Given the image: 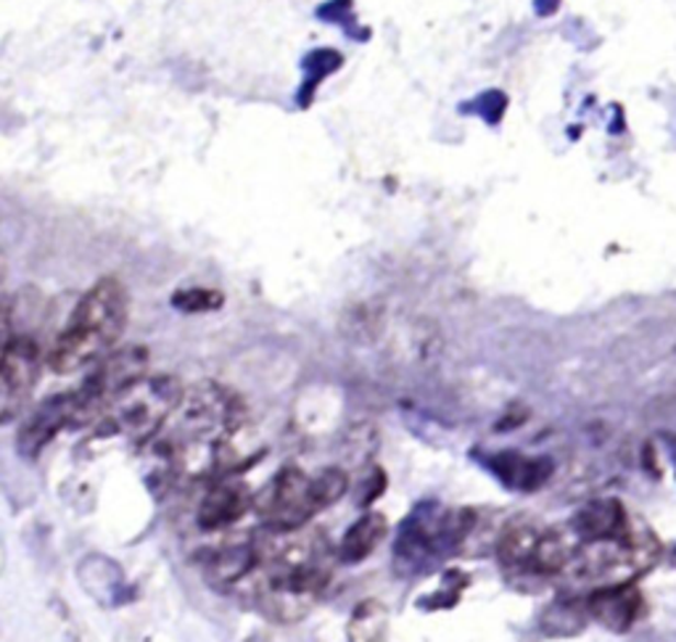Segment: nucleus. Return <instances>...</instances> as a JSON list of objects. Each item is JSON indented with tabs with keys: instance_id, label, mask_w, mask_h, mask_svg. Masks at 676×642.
Segmentation results:
<instances>
[{
	"instance_id": "obj_6",
	"label": "nucleus",
	"mask_w": 676,
	"mask_h": 642,
	"mask_svg": "<svg viewBox=\"0 0 676 642\" xmlns=\"http://www.w3.org/2000/svg\"><path fill=\"white\" fill-rule=\"evenodd\" d=\"M473 527H476L473 510H439L431 505L428 508L420 505L396 542V555L405 566L422 568L450 548H458Z\"/></svg>"
},
{
	"instance_id": "obj_13",
	"label": "nucleus",
	"mask_w": 676,
	"mask_h": 642,
	"mask_svg": "<svg viewBox=\"0 0 676 642\" xmlns=\"http://www.w3.org/2000/svg\"><path fill=\"white\" fill-rule=\"evenodd\" d=\"M571 531L576 534L578 542H602L616 540L632 531L629 527V516L623 510L619 499H592L571 521Z\"/></svg>"
},
{
	"instance_id": "obj_3",
	"label": "nucleus",
	"mask_w": 676,
	"mask_h": 642,
	"mask_svg": "<svg viewBox=\"0 0 676 642\" xmlns=\"http://www.w3.org/2000/svg\"><path fill=\"white\" fill-rule=\"evenodd\" d=\"M347 489L349 476L338 465L317 473L285 465L264 486L254 508L268 531H302L320 510L347 495Z\"/></svg>"
},
{
	"instance_id": "obj_2",
	"label": "nucleus",
	"mask_w": 676,
	"mask_h": 642,
	"mask_svg": "<svg viewBox=\"0 0 676 642\" xmlns=\"http://www.w3.org/2000/svg\"><path fill=\"white\" fill-rule=\"evenodd\" d=\"M129 294L116 278H101L71 309L69 323L48 352L54 373H75L106 357L125 334Z\"/></svg>"
},
{
	"instance_id": "obj_5",
	"label": "nucleus",
	"mask_w": 676,
	"mask_h": 642,
	"mask_svg": "<svg viewBox=\"0 0 676 642\" xmlns=\"http://www.w3.org/2000/svg\"><path fill=\"white\" fill-rule=\"evenodd\" d=\"M574 544L557 529L539 523H512L497 542V557L505 571L521 576L561 574L574 561Z\"/></svg>"
},
{
	"instance_id": "obj_15",
	"label": "nucleus",
	"mask_w": 676,
	"mask_h": 642,
	"mask_svg": "<svg viewBox=\"0 0 676 642\" xmlns=\"http://www.w3.org/2000/svg\"><path fill=\"white\" fill-rule=\"evenodd\" d=\"M388 531V521L383 514H365L360 521H354L347 529L341 544H338V561L352 566V563H362L365 557L375 553V548L383 542Z\"/></svg>"
},
{
	"instance_id": "obj_17",
	"label": "nucleus",
	"mask_w": 676,
	"mask_h": 642,
	"mask_svg": "<svg viewBox=\"0 0 676 642\" xmlns=\"http://www.w3.org/2000/svg\"><path fill=\"white\" fill-rule=\"evenodd\" d=\"M225 304V296L212 289H183L172 296V307H178L185 315L214 313Z\"/></svg>"
},
{
	"instance_id": "obj_1",
	"label": "nucleus",
	"mask_w": 676,
	"mask_h": 642,
	"mask_svg": "<svg viewBox=\"0 0 676 642\" xmlns=\"http://www.w3.org/2000/svg\"><path fill=\"white\" fill-rule=\"evenodd\" d=\"M262 540V561L251 574V598L275 621H298L309 613L330 582L328 550L320 537L270 531Z\"/></svg>"
},
{
	"instance_id": "obj_8",
	"label": "nucleus",
	"mask_w": 676,
	"mask_h": 642,
	"mask_svg": "<svg viewBox=\"0 0 676 642\" xmlns=\"http://www.w3.org/2000/svg\"><path fill=\"white\" fill-rule=\"evenodd\" d=\"M43 360H48V357L43 354L41 341L32 330L5 334L3 368H0V418H3V424H11L27 407L37 386Z\"/></svg>"
},
{
	"instance_id": "obj_4",
	"label": "nucleus",
	"mask_w": 676,
	"mask_h": 642,
	"mask_svg": "<svg viewBox=\"0 0 676 642\" xmlns=\"http://www.w3.org/2000/svg\"><path fill=\"white\" fill-rule=\"evenodd\" d=\"M183 397L185 388L174 375H140L109 402L93 426L101 437L125 439L129 444H151Z\"/></svg>"
},
{
	"instance_id": "obj_12",
	"label": "nucleus",
	"mask_w": 676,
	"mask_h": 642,
	"mask_svg": "<svg viewBox=\"0 0 676 642\" xmlns=\"http://www.w3.org/2000/svg\"><path fill=\"white\" fill-rule=\"evenodd\" d=\"M642 608H645V600H642L640 589L629 585H606L595 589L587 600L592 619L610 632H627L640 619Z\"/></svg>"
},
{
	"instance_id": "obj_16",
	"label": "nucleus",
	"mask_w": 676,
	"mask_h": 642,
	"mask_svg": "<svg viewBox=\"0 0 676 642\" xmlns=\"http://www.w3.org/2000/svg\"><path fill=\"white\" fill-rule=\"evenodd\" d=\"M388 629V613L386 606L379 600H362L354 608L352 619L347 624V638L349 640H381Z\"/></svg>"
},
{
	"instance_id": "obj_10",
	"label": "nucleus",
	"mask_w": 676,
	"mask_h": 642,
	"mask_svg": "<svg viewBox=\"0 0 676 642\" xmlns=\"http://www.w3.org/2000/svg\"><path fill=\"white\" fill-rule=\"evenodd\" d=\"M75 415H77V397L75 392H64L54 394L37 405L35 410L27 415L22 426H19L16 433V452L22 458L35 460L41 452L48 447L58 433L64 431L67 426H75Z\"/></svg>"
},
{
	"instance_id": "obj_14",
	"label": "nucleus",
	"mask_w": 676,
	"mask_h": 642,
	"mask_svg": "<svg viewBox=\"0 0 676 642\" xmlns=\"http://www.w3.org/2000/svg\"><path fill=\"white\" fill-rule=\"evenodd\" d=\"M486 469L505 486L518 492H534L552 476V460L526 458L521 452H497L486 458Z\"/></svg>"
},
{
	"instance_id": "obj_9",
	"label": "nucleus",
	"mask_w": 676,
	"mask_h": 642,
	"mask_svg": "<svg viewBox=\"0 0 676 642\" xmlns=\"http://www.w3.org/2000/svg\"><path fill=\"white\" fill-rule=\"evenodd\" d=\"M259 561H262V537L238 534L227 537V540L206 550L204 557H201V571H204L210 587L225 593V589H233L240 582L251 579Z\"/></svg>"
},
{
	"instance_id": "obj_7",
	"label": "nucleus",
	"mask_w": 676,
	"mask_h": 642,
	"mask_svg": "<svg viewBox=\"0 0 676 642\" xmlns=\"http://www.w3.org/2000/svg\"><path fill=\"white\" fill-rule=\"evenodd\" d=\"M151 352L146 347H127L120 352H109L101 357V365L84 379L80 388H75L77 415L75 426H90L101 418L106 405L122 388H127L140 375H146Z\"/></svg>"
},
{
	"instance_id": "obj_11",
	"label": "nucleus",
	"mask_w": 676,
	"mask_h": 642,
	"mask_svg": "<svg viewBox=\"0 0 676 642\" xmlns=\"http://www.w3.org/2000/svg\"><path fill=\"white\" fill-rule=\"evenodd\" d=\"M257 505V497L238 478H219L199 499L196 527L201 531L233 529Z\"/></svg>"
}]
</instances>
